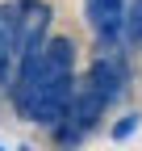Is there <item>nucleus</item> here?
Wrapping results in <instances>:
<instances>
[{
	"label": "nucleus",
	"instance_id": "nucleus-1",
	"mask_svg": "<svg viewBox=\"0 0 142 151\" xmlns=\"http://www.w3.org/2000/svg\"><path fill=\"white\" fill-rule=\"evenodd\" d=\"M71 97H75V42L59 34V38H46L42 46V88L29 118L38 126H59Z\"/></svg>",
	"mask_w": 142,
	"mask_h": 151
},
{
	"label": "nucleus",
	"instance_id": "nucleus-2",
	"mask_svg": "<svg viewBox=\"0 0 142 151\" xmlns=\"http://www.w3.org/2000/svg\"><path fill=\"white\" fill-rule=\"evenodd\" d=\"M88 84H96L109 97V105H117L126 97V88H130V59L121 55V46H100V55L88 67Z\"/></svg>",
	"mask_w": 142,
	"mask_h": 151
},
{
	"label": "nucleus",
	"instance_id": "nucleus-3",
	"mask_svg": "<svg viewBox=\"0 0 142 151\" xmlns=\"http://www.w3.org/2000/svg\"><path fill=\"white\" fill-rule=\"evenodd\" d=\"M88 29L96 34L100 46H117L126 34V0H84Z\"/></svg>",
	"mask_w": 142,
	"mask_h": 151
},
{
	"label": "nucleus",
	"instance_id": "nucleus-4",
	"mask_svg": "<svg viewBox=\"0 0 142 151\" xmlns=\"http://www.w3.org/2000/svg\"><path fill=\"white\" fill-rule=\"evenodd\" d=\"M17 46H21V0L17 4H0V84L13 80Z\"/></svg>",
	"mask_w": 142,
	"mask_h": 151
},
{
	"label": "nucleus",
	"instance_id": "nucleus-5",
	"mask_svg": "<svg viewBox=\"0 0 142 151\" xmlns=\"http://www.w3.org/2000/svg\"><path fill=\"white\" fill-rule=\"evenodd\" d=\"M126 38L130 46H142V0H134V4H126Z\"/></svg>",
	"mask_w": 142,
	"mask_h": 151
},
{
	"label": "nucleus",
	"instance_id": "nucleus-6",
	"mask_svg": "<svg viewBox=\"0 0 142 151\" xmlns=\"http://www.w3.org/2000/svg\"><path fill=\"white\" fill-rule=\"evenodd\" d=\"M134 130H138V113H126V118L113 126V139H130Z\"/></svg>",
	"mask_w": 142,
	"mask_h": 151
}]
</instances>
